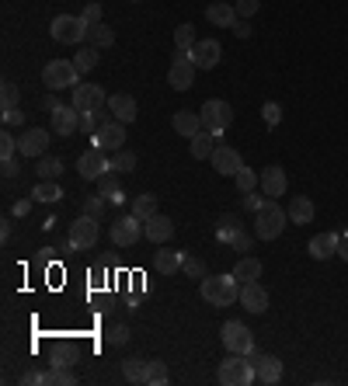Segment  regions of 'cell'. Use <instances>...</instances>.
Listing matches in <instances>:
<instances>
[{
    "label": "cell",
    "instance_id": "6da1fadb",
    "mask_svg": "<svg viewBox=\"0 0 348 386\" xmlns=\"http://www.w3.org/2000/svg\"><path fill=\"white\" fill-rule=\"evenodd\" d=\"M202 300L209 306H233L240 300V282L230 275H206L202 279Z\"/></svg>",
    "mask_w": 348,
    "mask_h": 386
},
{
    "label": "cell",
    "instance_id": "7a4b0ae2",
    "mask_svg": "<svg viewBox=\"0 0 348 386\" xmlns=\"http://www.w3.org/2000/svg\"><path fill=\"white\" fill-rule=\"evenodd\" d=\"M286 223H289V213H286L275 199H265L261 209L255 213V237H261V240H275V237L286 230Z\"/></svg>",
    "mask_w": 348,
    "mask_h": 386
},
{
    "label": "cell",
    "instance_id": "3957f363",
    "mask_svg": "<svg viewBox=\"0 0 348 386\" xmlns=\"http://www.w3.org/2000/svg\"><path fill=\"white\" fill-rule=\"evenodd\" d=\"M258 380V373H255V365H251V358L248 355H237V351H230L223 362H219V383L223 386H248Z\"/></svg>",
    "mask_w": 348,
    "mask_h": 386
},
{
    "label": "cell",
    "instance_id": "277c9868",
    "mask_svg": "<svg viewBox=\"0 0 348 386\" xmlns=\"http://www.w3.org/2000/svg\"><path fill=\"white\" fill-rule=\"evenodd\" d=\"M49 35L59 45H77L91 35V25H87L84 18H74V14H56L52 25H49Z\"/></svg>",
    "mask_w": 348,
    "mask_h": 386
},
{
    "label": "cell",
    "instance_id": "5b68a950",
    "mask_svg": "<svg viewBox=\"0 0 348 386\" xmlns=\"http://www.w3.org/2000/svg\"><path fill=\"white\" fill-rule=\"evenodd\" d=\"M98 237H101V226H98V219L94 216H77L74 223H70V240H66V251H91L94 244H98Z\"/></svg>",
    "mask_w": 348,
    "mask_h": 386
},
{
    "label": "cell",
    "instance_id": "8992f818",
    "mask_svg": "<svg viewBox=\"0 0 348 386\" xmlns=\"http://www.w3.org/2000/svg\"><path fill=\"white\" fill-rule=\"evenodd\" d=\"M42 81L49 90H66V87L81 84V70H77L74 59H52L42 70Z\"/></svg>",
    "mask_w": 348,
    "mask_h": 386
},
{
    "label": "cell",
    "instance_id": "52a82bcc",
    "mask_svg": "<svg viewBox=\"0 0 348 386\" xmlns=\"http://www.w3.org/2000/svg\"><path fill=\"white\" fill-rule=\"evenodd\" d=\"M219 341H223L226 351H237V355H251L255 351V334L240 320H226L223 331H219Z\"/></svg>",
    "mask_w": 348,
    "mask_h": 386
},
{
    "label": "cell",
    "instance_id": "ba28073f",
    "mask_svg": "<svg viewBox=\"0 0 348 386\" xmlns=\"http://www.w3.org/2000/svg\"><path fill=\"white\" fill-rule=\"evenodd\" d=\"M195 70H199V66L192 63V49H178L171 70H168V84H171L174 90H188V87L195 84Z\"/></svg>",
    "mask_w": 348,
    "mask_h": 386
},
{
    "label": "cell",
    "instance_id": "9c48e42d",
    "mask_svg": "<svg viewBox=\"0 0 348 386\" xmlns=\"http://www.w3.org/2000/svg\"><path fill=\"white\" fill-rule=\"evenodd\" d=\"M199 115H202V126L209 129V132H226L230 122H233V108H230V101H219V98H209L202 108H199Z\"/></svg>",
    "mask_w": 348,
    "mask_h": 386
},
{
    "label": "cell",
    "instance_id": "30bf717a",
    "mask_svg": "<svg viewBox=\"0 0 348 386\" xmlns=\"http://www.w3.org/2000/svg\"><path fill=\"white\" fill-rule=\"evenodd\" d=\"M143 226H146V223H143V219H139V216H122V219H115V223H112V230H108V237H112V244H115V247H136V240H139V237H146V233H143Z\"/></svg>",
    "mask_w": 348,
    "mask_h": 386
},
{
    "label": "cell",
    "instance_id": "8fae6325",
    "mask_svg": "<svg viewBox=\"0 0 348 386\" xmlns=\"http://www.w3.org/2000/svg\"><path fill=\"white\" fill-rule=\"evenodd\" d=\"M77 171L84 181H98L105 171H112V157L101 150V146H91L87 153H81V160H77Z\"/></svg>",
    "mask_w": 348,
    "mask_h": 386
},
{
    "label": "cell",
    "instance_id": "7c38bea8",
    "mask_svg": "<svg viewBox=\"0 0 348 386\" xmlns=\"http://www.w3.org/2000/svg\"><path fill=\"white\" fill-rule=\"evenodd\" d=\"M94 146H101L105 153H115V150H122V146H126V126H122L119 119L105 122V126L94 132Z\"/></svg>",
    "mask_w": 348,
    "mask_h": 386
},
{
    "label": "cell",
    "instance_id": "4fadbf2b",
    "mask_svg": "<svg viewBox=\"0 0 348 386\" xmlns=\"http://www.w3.org/2000/svg\"><path fill=\"white\" fill-rule=\"evenodd\" d=\"M248 358H251V365H255V373H258V383L275 386L279 380H282V362H279L275 355H261L258 348H255Z\"/></svg>",
    "mask_w": 348,
    "mask_h": 386
},
{
    "label": "cell",
    "instance_id": "5bb4252c",
    "mask_svg": "<svg viewBox=\"0 0 348 386\" xmlns=\"http://www.w3.org/2000/svg\"><path fill=\"white\" fill-rule=\"evenodd\" d=\"M74 108H77L81 115L105 108V90H101L98 84H77L74 87Z\"/></svg>",
    "mask_w": 348,
    "mask_h": 386
},
{
    "label": "cell",
    "instance_id": "9a60e30c",
    "mask_svg": "<svg viewBox=\"0 0 348 386\" xmlns=\"http://www.w3.org/2000/svg\"><path fill=\"white\" fill-rule=\"evenodd\" d=\"M49 122H52L56 136H74L81 129V112L74 105H59L56 112H49Z\"/></svg>",
    "mask_w": 348,
    "mask_h": 386
},
{
    "label": "cell",
    "instance_id": "2e32d148",
    "mask_svg": "<svg viewBox=\"0 0 348 386\" xmlns=\"http://www.w3.org/2000/svg\"><path fill=\"white\" fill-rule=\"evenodd\" d=\"M45 150H49V132L45 129H28V132H21V139H18V153L21 157H45Z\"/></svg>",
    "mask_w": 348,
    "mask_h": 386
},
{
    "label": "cell",
    "instance_id": "e0dca14e",
    "mask_svg": "<svg viewBox=\"0 0 348 386\" xmlns=\"http://www.w3.org/2000/svg\"><path fill=\"white\" fill-rule=\"evenodd\" d=\"M219 56H223V45L216 39H199L195 49H192V63L199 66V70H213L219 63Z\"/></svg>",
    "mask_w": 348,
    "mask_h": 386
},
{
    "label": "cell",
    "instance_id": "ac0fdd59",
    "mask_svg": "<svg viewBox=\"0 0 348 386\" xmlns=\"http://www.w3.org/2000/svg\"><path fill=\"white\" fill-rule=\"evenodd\" d=\"M213 168H216V174H223V177H233V174L244 168V160H240V153L233 150V146H216L213 150Z\"/></svg>",
    "mask_w": 348,
    "mask_h": 386
},
{
    "label": "cell",
    "instance_id": "d6986e66",
    "mask_svg": "<svg viewBox=\"0 0 348 386\" xmlns=\"http://www.w3.org/2000/svg\"><path fill=\"white\" fill-rule=\"evenodd\" d=\"M258 185H261V195L265 199H279V195H286V171L282 168H265L258 174Z\"/></svg>",
    "mask_w": 348,
    "mask_h": 386
},
{
    "label": "cell",
    "instance_id": "ffe728a7",
    "mask_svg": "<svg viewBox=\"0 0 348 386\" xmlns=\"http://www.w3.org/2000/svg\"><path fill=\"white\" fill-rule=\"evenodd\" d=\"M240 306H244L248 313H265V310H268V293H265V286H261V282H244V286H240Z\"/></svg>",
    "mask_w": 348,
    "mask_h": 386
},
{
    "label": "cell",
    "instance_id": "44dd1931",
    "mask_svg": "<svg viewBox=\"0 0 348 386\" xmlns=\"http://www.w3.org/2000/svg\"><path fill=\"white\" fill-rule=\"evenodd\" d=\"M306 251H310L313 261H327V257H335L338 255V233H317V237H310Z\"/></svg>",
    "mask_w": 348,
    "mask_h": 386
},
{
    "label": "cell",
    "instance_id": "7402d4cb",
    "mask_svg": "<svg viewBox=\"0 0 348 386\" xmlns=\"http://www.w3.org/2000/svg\"><path fill=\"white\" fill-rule=\"evenodd\" d=\"M171 126H174V132L185 136V139H192V136H199V132L206 129L202 126V115H199V112H188V108H185V112H174Z\"/></svg>",
    "mask_w": 348,
    "mask_h": 386
},
{
    "label": "cell",
    "instance_id": "603a6c76",
    "mask_svg": "<svg viewBox=\"0 0 348 386\" xmlns=\"http://www.w3.org/2000/svg\"><path fill=\"white\" fill-rule=\"evenodd\" d=\"M108 112H112V119H119L122 126L136 122V101H132V94H112V98H108Z\"/></svg>",
    "mask_w": 348,
    "mask_h": 386
},
{
    "label": "cell",
    "instance_id": "cb8c5ba5",
    "mask_svg": "<svg viewBox=\"0 0 348 386\" xmlns=\"http://www.w3.org/2000/svg\"><path fill=\"white\" fill-rule=\"evenodd\" d=\"M143 233H146V240H153V244H168L174 237V223L168 216H153V219H146V226H143Z\"/></svg>",
    "mask_w": 348,
    "mask_h": 386
},
{
    "label": "cell",
    "instance_id": "d4e9b609",
    "mask_svg": "<svg viewBox=\"0 0 348 386\" xmlns=\"http://www.w3.org/2000/svg\"><path fill=\"white\" fill-rule=\"evenodd\" d=\"M206 18H209V25H216V28H233L237 7H233V4H209V7H206Z\"/></svg>",
    "mask_w": 348,
    "mask_h": 386
},
{
    "label": "cell",
    "instance_id": "484cf974",
    "mask_svg": "<svg viewBox=\"0 0 348 386\" xmlns=\"http://www.w3.org/2000/svg\"><path fill=\"white\" fill-rule=\"evenodd\" d=\"M213 150H216V132L202 129L199 136H192V157H195V160H209Z\"/></svg>",
    "mask_w": 348,
    "mask_h": 386
},
{
    "label": "cell",
    "instance_id": "4316f807",
    "mask_svg": "<svg viewBox=\"0 0 348 386\" xmlns=\"http://www.w3.org/2000/svg\"><path fill=\"white\" fill-rule=\"evenodd\" d=\"M233 279H237L240 286H244V282H258V279H261V261H258V257L244 255L237 264H233Z\"/></svg>",
    "mask_w": 348,
    "mask_h": 386
},
{
    "label": "cell",
    "instance_id": "83f0119b",
    "mask_svg": "<svg viewBox=\"0 0 348 386\" xmlns=\"http://www.w3.org/2000/svg\"><path fill=\"white\" fill-rule=\"evenodd\" d=\"M286 213H289V223H300V226H303V223L313 219V202H310L306 195H293V202H289Z\"/></svg>",
    "mask_w": 348,
    "mask_h": 386
},
{
    "label": "cell",
    "instance_id": "f1b7e54d",
    "mask_svg": "<svg viewBox=\"0 0 348 386\" xmlns=\"http://www.w3.org/2000/svg\"><path fill=\"white\" fill-rule=\"evenodd\" d=\"M181 261H185V255H178V251H157L153 255V268L161 275H174V271H181Z\"/></svg>",
    "mask_w": 348,
    "mask_h": 386
},
{
    "label": "cell",
    "instance_id": "f546056e",
    "mask_svg": "<svg viewBox=\"0 0 348 386\" xmlns=\"http://www.w3.org/2000/svg\"><path fill=\"white\" fill-rule=\"evenodd\" d=\"M157 213H161L157 195H136V199H132V216H139L143 223H146V219H153Z\"/></svg>",
    "mask_w": 348,
    "mask_h": 386
},
{
    "label": "cell",
    "instance_id": "4dcf8cb0",
    "mask_svg": "<svg viewBox=\"0 0 348 386\" xmlns=\"http://www.w3.org/2000/svg\"><path fill=\"white\" fill-rule=\"evenodd\" d=\"M98 185H101V195H108V202H122L126 199V192H122V185H119V177L112 171H105L98 177Z\"/></svg>",
    "mask_w": 348,
    "mask_h": 386
},
{
    "label": "cell",
    "instance_id": "1f68e13d",
    "mask_svg": "<svg viewBox=\"0 0 348 386\" xmlns=\"http://www.w3.org/2000/svg\"><path fill=\"white\" fill-rule=\"evenodd\" d=\"M35 174H39V181H56V177L63 174V160H59V157H39Z\"/></svg>",
    "mask_w": 348,
    "mask_h": 386
},
{
    "label": "cell",
    "instance_id": "d6a6232c",
    "mask_svg": "<svg viewBox=\"0 0 348 386\" xmlns=\"http://www.w3.org/2000/svg\"><path fill=\"white\" fill-rule=\"evenodd\" d=\"M32 199H35V202H45V206H49V202H59V199H63V188H59L56 181H39L35 192H32Z\"/></svg>",
    "mask_w": 348,
    "mask_h": 386
},
{
    "label": "cell",
    "instance_id": "836d02e7",
    "mask_svg": "<svg viewBox=\"0 0 348 386\" xmlns=\"http://www.w3.org/2000/svg\"><path fill=\"white\" fill-rule=\"evenodd\" d=\"M146 358H126L122 362V376L129 380V383H146Z\"/></svg>",
    "mask_w": 348,
    "mask_h": 386
},
{
    "label": "cell",
    "instance_id": "e575fe53",
    "mask_svg": "<svg viewBox=\"0 0 348 386\" xmlns=\"http://www.w3.org/2000/svg\"><path fill=\"white\" fill-rule=\"evenodd\" d=\"M87 39H91L94 49H108V45H115V32L101 21V25H91V35H87Z\"/></svg>",
    "mask_w": 348,
    "mask_h": 386
},
{
    "label": "cell",
    "instance_id": "d590c367",
    "mask_svg": "<svg viewBox=\"0 0 348 386\" xmlns=\"http://www.w3.org/2000/svg\"><path fill=\"white\" fill-rule=\"evenodd\" d=\"M45 383L49 386H74L77 383V376H74L66 365H52V369L45 373Z\"/></svg>",
    "mask_w": 348,
    "mask_h": 386
},
{
    "label": "cell",
    "instance_id": "8d00e7d4",
    "mask_svg": "<svg viewBox=\"0 0 348 386\" xmlns=\"http://www.w3.org/2000/svg\"><path fill=\"white\" fill-rule=\"evenodd\" d=\"M74 63H77V70H81V74H91V70L98 66V49H94V45H84V49H77Z\"/></svg>",
    "mask_w": 348,
    "mask_h": 386
},
{
    "label": "cell",
    "instance_id": "74e56055",
    "mask_svg": "<svg viewBox=\"0 0 348 386\" xmlns=\"http://www.w3.org/2000/svg\"><path fill=\"white\" fill-rule=\"evenodd\" d=\"M168 380H171V373H168L164 362H150L146 365V386H164Z\"/></svg>",
    "mask_w": 348,
    "mask_h": 386
},
{
    "label": "cell",
    "instance_id": "f35d334b",
    "mask_svg": "<svg viewBox=\"0 0 348 386\" xmlns=\"http://www.w3.org/2000/svg\"><path fill=\"white\" fill-rule=\"evenodd\" d=\"M108 122V115H105V108H98V112H87V115H81V132H98V129Z\"/></svg>",
    "mask_w": 348,
    "mask_h": 386
},
{
    "label": "cell",
    "instance_id": "ab89813d",
    "mask_svg": "<svg viewBox=\"0 0 348 386\" xmlns=\"http://www.w3.org/2000/svg\"><path fill=\"white\" fill-rule=\"evenodd\" d=\"M233 181H237V192L244 195V192H255L258 188V174L251 171V168H240V171L233 174Z\"/></svg>",
    "mask_w": 348,
    "mask_h": 386
},
{
    "label": "cell",
    "instance_id": "60d3db41",
    "mask_svg": "<svg viewBox=\"0 0 348 386\" xmlns=\"http://www.w3.org/2000/svg\"><path fill=\"white\" fill-rule=\"evenodd\" d=\"M132 168H136V153H129L126 146L112 153V171H122V174H126V171H132Z\"/></svg>",
    "mask_w": 348,
    "mask_h": 386
},
{
    "label": "cell",
    "instance_id": "b9f144b4",
    "mask_svg": "<svg viewBox=\"0 0 348 386\" xmlns=\"http://www.w3.org/2000/svg\"><path fill=\"white\" fill-rule=\"evenodd\" d=\"M181 271H185L188 279H206V261H202V257H188V255H185Z\"/></svg>",
    "mask_w": 348,
    "mask_h": 386
},
{
    "label": "cell",
    "instance_id": "7bdbcfd3",
    "mask_svg": "<svg viewBox=\"0 0 348 386\" xmlns=\"http://www.w3.org/2000/svg\"><path fill=\"white\" fill-rule=\"evenodd\" d=\"M174 45L178 49H195V28L192 25H178L174 28Z\"/></svg>",
    "mask_w": 348,
    "mask_h": 386
},
{
    "label": "cell",
    "instance_id": "ee69618b",
    "mask_svg": "<svg viewBox=\"0 0 348 386\" xmlns=\"http://www.w3.org/2000/svg\"><path fill=\"white\" fill-rule=\"evenodd\" d=\"M261 119H265V126H279V122H282V105L265 101V105H261Z\"/></svg>",
    "mask_w": 348,
    "mask_h": 386
},
{
    "label": "cell",
    "instance_id": "f6af8a7d",
    "mask_svg": "<svg viewBox=\"0 0 348 386\" xmlns=\"http://www.w3.org/2000/svg\"><path fill=\"white\" fill-rule=\"evenodd\" d=\"M237 230H240V223H237V216H223V223H219V233H216V237H219V240H223V244H230Z\"/></svg>",
    "mask_w": 348,
    "mask_h": 386
},
{
    "label": "cell",
    "instance_id": "bcb514c9",
    "mask_svg": "<svg viewBox=\"0 0 348 386\" xmlns=\"http://www.w3.org/2000/svg\"><path fill=\"white\" fill-rule=\"evenodd\" d=\"M0 101H4V108H14V105H18V84L4 81V87H0Z\"/></svg>",
    "mask_w": 348,
    "mask_h": 386
},
{
    "label": "cell",
    "instance_id": "7dc6e473",
    "mask_svg": "<svg viewBox=\"0 0 348 386\" xmlns=\"http://www.w3.org/2000/svg\"><path fill=\"white\" fill-rule=\"evenodd\" d=\"M14 153H18V139L11 132H0V160L4 157H14Z\"/></svg>",
    "mask_w": 348,
    "mask_h": 386
},
{
    "label": "cell",
    "instance_id": "c3c4849f",
    "mask_svg": "<svg viewBox=\"0 0 348 386\" xmlns=\"http://www.w3.org/2000/svg\"><path fill=\"white\" fill-rule=\"evenodd\" d=\"M84 213H87V216H94V219H98V216L105 213V195H101V192L87 199V202H84Z\"/></svg>",
    "mask_w": 348,
    "mask_h": 386
},
{
    "label": "cell",
    "instance_id": "681fc988",
    "mask_svg": "<svg viewBox=\"0 0 348 386\" xmlns=\"http://www.w3.org/2000/svg\"><path fill=\"white\" fill-rule=\"evenodd\" d=\"M251 244H255V240H251V233H244V230H237V233H233V240H230V247H233V251H240V255H244V251H251Z\"/></svg>",
    "mask_w": 348,
    "mask_h": 386
},
{
    "label": "cell",
    "instance_id": "f907efd6",
    "mask_svg": "<svg viewBox=\"0 0 348 386\" xmlns=\"http://www.w3.org/2000/svg\"><path fill=\"white\" fill-rule=\"evenodd\" d=\"M108 344H126L129 341V331H126V324H115V327H108Z\"/></svg>",
    "mask_w": 348,
    "mask_h": 386
},
{
    "label": "cell",
    "instance_id": "816d5d0a",
    "mask_svg": "<svg viewBox=\"0 0 348 386\" xmlns=\"http://www.w3.org/2000/svg\"><path fill=\"white\" fill-rule=\"evenodd\" d=\"M233 7H237V18H244V21H248V18H251V14L261 7V0H237Z\"/></svg>",
    "mask_w": 348,
    "mask_h": 386
},
{
    "label": "cell",
    "instance_id": "f5cc1de1",
    "mask_svg": "<svg viewBox=\"0 0 348 386\" xmlns=\"http://www.w3.org/2000/svg\"><path fill=\"white\" fill-rule=\"evenodd\" d=\"M81 18H84L87 25H101V7H98V0H91V4H87Z\"/></svg>",
    "mask_w": 348,
    "mask_h": 386
},
{
    "label": "cell",
    "instance_id": "db71d44e",
    "mask_svg": "<svg viewBox=\"0 0 348 386\" xmlns=\"http://www.w3.org/2000/svg\"><path fill=\"white\" fill-rule=\"evenodd\" d=\"M25 122V112L14 105V108H4V126H21Z\"/></svg>",
    "mask_w": 348,
    "mask_h": 386
},
{
    "label": "cell",
    "instance_id": "11a10c76",
    "mask_svg": "<svg viewBox=\"0 0 348 386\" xmlns=\"http://www.w3.org/2000/svg\"><path fill=\"white\" fill-rule=\"evenodd\" d=\"M0 171H4V177H18V157H4Z\"/></svg>",
    "mask_w": 348,
    "mask_h": 386
},
{
    "label": "cell",
    "instance_id": "9f6ffc18",
    "mask_svg": "<svg viewBox=\"0 0 348 386\" xmlns=\"http://www.w3.org/2000/svg\"><path fill=\"white\" fill-rule=\"evenodd\" d=\"M261 202H265V195H255V192H244V209H251V213H258Z\"/></svg>",
    "mask_w": 348,
    "mask_h": 386
},
{
    "label": "cell",
    "instance_id": "6f0895ef",
    "mask_svg": "<svg viewBox=\"0 0 348 386\" xmlns=\"http://www.w3.org/2000/svg\"><path fill=\"white\" fill-rule=\"evenodd\" d=\"M21 383H25V386H39V383H45V373H39V369H28V373L21 376Z\"/></svg>",
    "mask_w": 348,
    "mask_h": 386
},
{
    "label": "cell",
    "instance_id": "680465c9",
    "mask_svg": "<svg viewBox=\"0 0 348 386\" xmlns=\"http://www.w3.org/2000/svg\"><path fill=\"white\" fill-rule=\"evenodd\" d=\"M233 35H237V39H248V35H251V25H248L244 18H237V21H233Z\"/></svg>",
    "mask_w": 348,
    "mask_h": 386
},
{
    "label": "cell",
    "instance_id": "91938a15",
    "mask_svg": "<svg viewBox=\"0 0 348 386\" xmlns=\"http://www.w3.org/2000/svg\"><path fill=\"white\" fill-rule=\"evenodd\" d=\"M32 202H35V199H21V202H14V216H21V219H25V216L32 213Z\"/></svg>",
    "mask_w": 348,
    "mask_h": 386
},
{
    "label": "cell",
    "instance_id": "94428289",
    "mask_svg": "<svg viewBox=\"0 0 348 386\" xmlns=\"http://www.w3.org/2000/svg\"><path fill=\"white\" fill-rule=\"evenodd\" d=\"M338 257H342V261H348V233H342V237H338Z\"/></svg>",
    "mask_w": 348,
    "mask_h": 386
},
{
    "label": "cell",
    "instance_id": "6125c7cd",
    "mask_svg": "<svg viewBox=\"0 0 348 386\" xmlns=\"http://www.w3.org/2000/svg\"><path fill=\"white\" fill-rule=\"evenodd\" d=\"M42 108H45V112H56V108H59V101H56V98L49 94V98H45V101H42Z\"/></svg>",
    "mask_w": 348,
    "mask_h": 386
},
{
    "label": "cell",
    "instance_id": "be15d7a7",
    "mask_svg": "<svg viewBox=\"0 0 348 386\" xmlns=\"http://www.w3.org/2000/svg\"><path fill=\"white\" fill-rule=\"evenodd\" d=\"M0 240H11V223L4 219V226H0Z\"/></svg>",
    "mask_w": 348,
    "mask_h": 386
},
{
    "label": "cell",
    "instance_id": "e7e4bbea",
    "mask_svg": "<svg viewBox=\"0 0 348 386\" xmlns=\"http://www.w3.org/2000/svg\"><path fill=\"white\" fill-rule=\"evenodd\" d=\"M132 4H136V0H132Z\"/></svg>",
    "mask_w": 348,
    "mask_h": 386
}]
</instances>
